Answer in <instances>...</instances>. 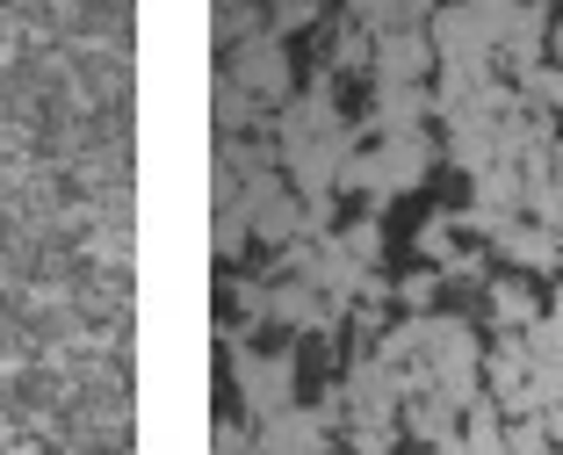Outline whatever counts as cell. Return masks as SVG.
<instances>
[{"instance_id": "1", "label": "cell", "mask_w": 563, "mask_h": 455, "mask_svg": "<svg viewBox=\"0 0 563 455\" xmlns=\"http://www.w3.org/2000/svg\"><path fill=\"white\" fill-rule=\"evenodd\" d=\"M217 347H224V362H232V384L239 398H246V426H267L275 412H289L297 398V354L282 347V354H253L239 347V325H217Z\"/></svg>"}, {"instance_id": "2", "label": "cell", "mask_w": 563, "mask_h": 455, "mask_svg": "<svg viewBox=\"0 0 563 455\" xmlns=\"http://www.w3.org/2000/svg\"><path fill=\"white\" fill-rule=\"evenodd\" d=\"M433 73H441V58H433L427 30L376 36V58H368V80H376V87H433Z\"/></svg>"}, {"instance_id": "3", "label": "cell", "mask_w": 563, "mask_h": 455, "mask_svg": "<svg viewBox=\"0 0 563 455\" xmlns=\"http://www.w3.org/2000/svg\"><path fill=\"white\" fill-rule=\"evenodd\" d=\"M492 260L506 275H520V282H534V289H542V282H563V238L542 232V224H528V218H520L514 232L492 246Z\"/></svg>"}, {"instance_id": "4", "label": "cell", "mask_w": 563, "mask_h": 455, "mask_svg": "<svg viewBox=\"0 0 563 455\" xmlns=\"http://www.w3.org/2000/svg\"><path fill=\"white\" fill-rule=\"evenodd\" d=\"M224 73H232L253 101H275V109H289V101H297V87H289V44H282V36H253V44L239 51Z\"/></svg>"}, {"instance_id": "5", "label": "cell", "mask_w": 563, "mask_h": 455, "mask_svg": "<svg viewBox=\"0 0 563 455\" xmlns=\"http://www.w3.org/2000/svg\"><path fill=\"white\" fill-rule=\"evenodd\" d=\"M253 441H261V455H332V448H340V434L318 420V404H289V412H275L267 426H253Z\"/></svg>"}, {"instance_id": "6", "label": "cell", "mask_w": 563, "mask_h": 455, "mask_svg": "<svg viewBox=\"0 0 563 455\" xmlns=\"http://www.w3.org/2000/svg\"><path fill=\"white\" fill-rule=\"evenodd\" d=\"M484 319H492L498 340H520L534 319H542V289L520 282V275H498V282L484 289Z\"/></svg>"}, {"instance_id": "7", "label": "cell", "mask_w": 563, "mask_h": 455, "mask_svg": "<svg viewBox=\"0 0 563 455\" xmlns=\"http://www.w3.org/2000/svg\"><path fill=\"white\" fill-rule=\"evenodd\" d=\"M441 268H412V275H398V282H390V303H398L405 319H427L433 303H441Z\"/></svg>"}, {"instance_id": "8", "label": "cell", "mask_w": 563, "mask_h": 455, "mask_svg": "<svg viewBox=\"0 0 563 455\" xmlns=\"http://www.w3.org/2000/svg\"><path fill=\"white\" fill-rule=\"evenodd\" d=\"M332 238H340V246H347L362 268H383V224H376V210H354V218L340 224Z\"/></svg>"}, {"instance_id": "9", "label": "cell", "mask_w": 563, "mask_h": 455, "mask_svg": "<svg viewBox=\"0 0 563 455\" xmlns=\"http://www.w3.org/2000/svg\"><path fill=\"white\" fill-rule=\"evenodd\" d=\"M520 101H528L534 116L556 123V116H563V66H534L528 80H520Z\"/></svg>"}, {"instance_id": "10", "label": "cell", "mask_w": 563, "mask_h": 455, "mask_svg": "<svg viewBox=\"0 0 563 455\" xmlns=\"http://www.w3.org/2000/svg\"><path fill=\"white\" fill-rule=\"evenodd\" d=\"M563 404V362H534L528 369V412H556Z\"/></svg>"}, {"instance_id": "11", "label": "cell", "mask_w": 563, "mask_h": 455, "mask_svg": "<svg viewBox=\"0 0 563 455\" xmlns=\"http://www.w3.org/2000/svg\"><path fill=\"white\" fill-rule=\"evenodd\" d=\"M217 455H261V441L246 420H217Z\"/></svg>"}, {"instance_id": "12", "label": "cell", "mask_w": 563, "mask_h": 455, "mask_svg": "<svg viewBox=\"0 0 563 455\" xmlns=\"http://www.w3.org/2000/svg\"><path fill=\"white\" fill-rule=\"evenodd\" d=\"M549 66H563V15H556V30H549Z\"/></svg>"}]
</instances>
